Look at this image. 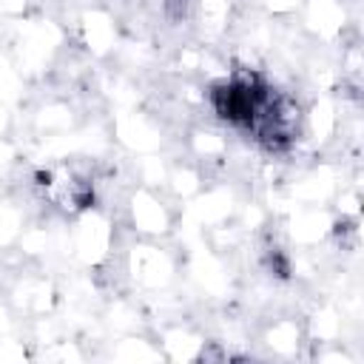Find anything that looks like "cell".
<instances>
[{"instance_id":"1","label":"cell","mask_w":364,"mask_h":364,"mask_svg":"<svg viewBox=\"0 0 364 364\" xmlns=\"http://www.w3.org/2000/svg\"><path fill=\"white\" fill-rule=\"evenodd\" d=\"M267 267H270L276 276H287V273H290V264H287V259H284L279 250H267Z\"/></svg>"},{"instance_id":"2","label":"cell","mask_w":364,"mask_h":364,"mask_svg":"<svg viewBox=\"0 0 364 364\" xmlns=\"http://www.w3.org/2000/svg\"><path fill=\"white\" fill-rule=\"evenodd\" d=\"M165 9L171 20H182L188 14V0H165Z\"/></svg>"}]
</instances>
